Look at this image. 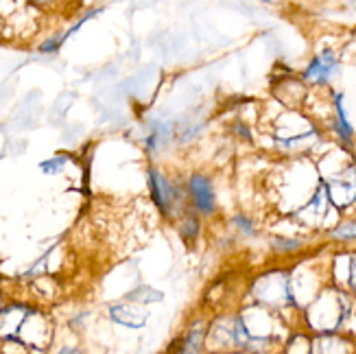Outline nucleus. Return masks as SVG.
<instances>
[{
	"instance_id": "39448f33",
	"label": "nucleus",
	"mask_w": 356,
	"mask_h": 354,
	"mask_svg": "<svg viewBox=\"0 0 356 354\" xmlns=\"http://www.w3.org/2000/svg\"><path fill=\"white\" fill-rule=\"evenodd\" d=\"M339 64H337V57L332 51H323L319 57H315L311 61V66L306 68L304 72V79L306 81H317V83H326L330 77L337 72Z\"/></svg>"
},
{
	"instance_id": "9b49d317",
	"label": "nucleus",
	"mask_w": 356,
	"mask_h": 354,
	"mask_svg": "<svg viewBox=\"0 0 356 354\" xmlns=\"http://www.w3.org/2000/svg\"><path fill=\"white\" fill-rule=\"evenodd\" d=\"M197 230H199V223H197L195 217H186L184 219V223H181V236L184 239H195Z\"/></svg>"
},
{
	"instance_id": "f3484780",
	"label": "nucleus",
	"mask_w": 356,
	"mask_h": 354,
	"mask_svg": "<svg viewBox=\"0 0 356 354\" xmlns=\"http://www.w3.org/2000/svg\"><path fill=\"white\" fill-rule=\"evenodd\" d=\"M59 354H74V352H81V348H59Z\"/></svg>"
},
{
	"instance_id": "0eeeda50",
	"label": "nucleus",
	"mask_w": 356,
	"mask_h": 354,
	"mask_svg": "<svg viewBox=\"0 0 356 354\" xmlns=\"http://www.w3.org/2000/svg\"><path fill=\"white\" fill-rule=\"evenodd\" d=\"M334 107H337V129H339V134H341L343 140H350V138H352V127H350L346 110H343V97L341 95L334 97Z\"/></svg>"
},
{
	"instance_id": "7ed1b4c3",
	"label": "nucleus",
	"mask_w": 356,
	"mask_h": 354,
	"mask_svg": "<svg viewBox=\"0 0 356 354\" xmlns=\"http://www.w3.org/2000/svg\"><path fill=\"white\" fill-rule=\"evenodd\" d=\"M110 319L114 324L125 326V328H145L149 319V311L140 309V306H136V304L120 302V304L110 306Z\"/></svg>"
},
{
	"instance_id": "a211bd4d",
	"label": "nucleus",
	"mask_w": 356,
	"mask_h": 354,
	"mask_svg": "<svg viewBox=\"0 0 356 354\" xmlns=\"http://www.w3.org/2000/svg\"><path fill=\"white\" fill-rule=\"evenodd\" d=\"M5 304V289H3V282H0V306Z\"/></svg>"
},
{
	"instance_id": "dca6fc26",
	"label": "nucleus",
	"mask_w": 356,
	"mask_h": 354,
	"mask_svg": "<svg viewBox=\"0 0 356 354\" xmlns=\"http://www.w3.org/2000/svg\"><path fill=\"white\" fill-rule=\"evenodd\" d=\"M350 282H352V287H354V291H356V254H354V258H352V269H350Z\"/></svg>"
},
{
	"instance_id": "423d86ee",
	"label": "nucleus",
	"mask_w": 356,
	"mask_h": 354,
	"mask_svg": "<svg viewBox=\"0 0 356 354\" xmlns=\"http://www.w3.org/2000/svg\"><path fill=\"white\" fill-rule=\"evenodd\" d=\"M70 156H66V153H59V156H53L49 160H42L38 164V168L44 173V175H61L64 173V168L68 164Z\"/></svg>"
},
{
	"instance_id": "f03ea898",
	"label": "nucleus",
	"mask_w": 356,
	"mask_h": 354,
	"mask_svg": "<svg viewBox=\"0 0 356 354\" xmlns=\"http://www.w3.org/2000/svg\"><path fill=\"white\" fill-rule=\"evenodd\" d=\"M149 188H151V199L153 204L160 208V212L164 217H171V210L175 204V191L158 168H151L149 171Z\"/></svg>"
},
{
	"instance_id": "f8f14e48",
	"label": "nucleus",
	"mask_w": 356,
	"mask_h": 354,
	"mask_svg": "<svg viewBox=\"0 0 356 354\" xmlns=\"http://www.w3.org/2000/svg\"><path fill=\"white\" fill-rule=\"evenodd\" d=\"M140 298H145L147 302H151V300H162V296L158 293L156 289H140V291H134V293L127 298V300H140Z\"/></svg>"
},
{
	"instance_id": "f257e3e1",
	"label": "nucleus",
	"mask_w": 356,
	"mask_h": 354,
	"mask_svg": "<svg viewBox=\"0 0 356 354\" xmlns=\"http://www.w3.org/2000/svg\"><path fill=\"white\" fill-rule=\"evenodd\" d=\"M53 341V321L40 306L11 300L0 306V344L44 352Z\"/></svg>"
},
{
	"instance_id": "6e6552de",
	"label": "nucleus",
	"mask_w": 356,
	"mask_h": 354,
	"mask_svg": "<svg viewBox=\"0 0 356 354\" xmlns=\"http://www.w3.org/2000/svg\"><path fill=\"white\" fill-rule=\"evenodd\" d=\"M201 344H204V332H201L199 326H193L184 337V346L179 348V352H199Z\"/></svg>"
},
{
	"instance_id": "ddd939ff",
	"label": "nucleus",
	"mask_w": 356,
	"mask_h": 354,
	"mask_svg": "<svg viewBox=\"0 0 356 354\" xmlns=\"http://www.w3.org/2000/svg\"><path fill=\"white\" fill-rule=\"evenodd\" d=\"M273 248L275 250H298L300 241H273Z\"/></svg>"
},
{
	"instance_id": "1a4fd4ad",
	"label": "nucleus",
	"mask_w": 356,
	"mask_h": 354,
	"mask_svg": "<svg viewBox=\"0 0 356 354\" xmlns=\"http://www.w3.org/2000/svg\"><path fill=\"white\" fill-rule=\"evenodd\" d=\"M64 44H66V38H64V31H61V33H55V35H51L49 40H44V42L38 46V53H40V55H55V53H59V49H61Z\"/></svg>"
},
{
	"instance_id": "2eb2a0df",
	"label": "nucleus",
	"mask_w": 356,
	"mask_h": 354,
	"mask_svg": "<svg viewBox=\"0 0 356 354\" xmlns=\"http://www.w3.org/2000/svg\"><path fill=\"white\" fill-rule=\"evenodd\" d=\"M29 3L35 5V7H55L61 3V0H29Z\"/></svg>"
},
{
	"instance_id": "4468645a",
	"label": "nucleus",
	"mask_w": 356,
	"mask_h": 354,
	"mask_svg": "<svg viewBox=\"0 0 356 354\" xmlns=\"http://www.w3.org/2000/svg\"><path fill=\"white\" fill-rule=\"evenodd\" d=\"M236 225L243 230V232H247V234H254V227H252V223L247 221V219H243V217H236Z\"/></svg>"
},
{
	"instance_id": "9d476101",
	"label": "nucleus",
	"mask_w": 356,
	"mask_h": 354,
	"mask_svg": "<svg viewBox=\"0 0 356 354\" xmlns=\"http://www.w3.org/2000/svg\"><path fill=\"white\" fill-rule=\"evenodd\" d=\"M334 239H341V241H350V239H356V223H343V225H339L334 232H332Z\"/></svg>"
},
{
	"instance_id": "20e7f679",
	"label": "nucleus",
	"mask_w": 356,
	"mask_h": 354,
	"mask_svg": "<svg viewBox=\"0 0 356 354\" xmlns=\"http://www.w3.org/2000/svg\"><path fill=\"white\" fill-rule=\"evenodd\" d=\"M188 193L193 197V204L199 212L212 214L214 212V191L208 177L204 175H193L188 179Z\"/></svg>"
}]
</instances>
